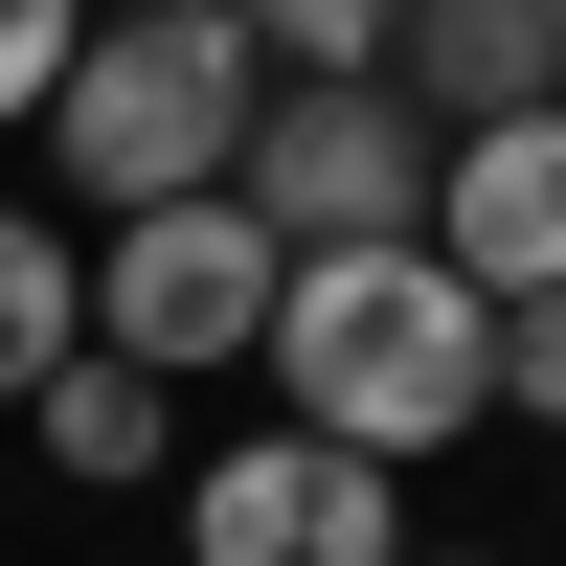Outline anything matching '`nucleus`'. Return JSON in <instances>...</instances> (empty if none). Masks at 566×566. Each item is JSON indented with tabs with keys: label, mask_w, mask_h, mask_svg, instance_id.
<instances>
[{
	"label": "nucleus",
	"mask_w": 566,
	"mask_h": 566,
	"mask_svg": "<svg viewBox=\"0 0 566 566\" xmlns=\"http://www.w3.org/2000/svg\"><path fill=\"white\" fill-rule=\"evenodd\" d=\"M69 363H91V250L45 205H0V408H45Z\"/></svg>",
	"instance_id": "1a4fd4ad"
},
{
	"label": "nucleus",
	"mask_w": 566,
	"mask_h": 566,
	"mask_svg": "<svg viewBox=\"0 0 566 566\" xmlns=\"http://www.w3.org/2000/svg\"><path fill=\"white\" fill-rule=\"evenodd\" d=\"M114 23H250V0H114Z\"/></svg>",
	"instance_id": "ddd939ff"
},
{
	"label": "nucleus",
	"mask_w": 566,
	"mask_h": 566,
	"mask_svg": "<svg viewBox=\"0 0 566 566\" xmlns=\"http://www.w3.org/2000/svg\"><path fill=\"white\" fill-rule=\"evenodd\" d=\"M272 295H295V250H272L250 205H159V227H91V340H114L136 386L272 363Z\"/></svg>",
	"instance_id": "20e7f679"
},
{
	"label": "nucleus",
	"mask_w": 566,
	"mask_h": 566,
	"mask_svg": "<svg viewBox=\"0 0 566 566\" xmlns=\"http://www.w3.org/2000/svg\"><path fill=\"white\" fill-rule=\"evenodd\" d=\"M23 431H45V476H69V499H136V476H181V386H136L114 340H91L69 386L23 408Z\"/></svg>",
	"instance_id": "6e6552de"
},
{
	"label": "nucleus",
	"mask_w": 566,
	"mask_h": 566,
	"mask_svg": "<svg viewBox=\"0 0 566 566\" xmlns=\"http://www.w3.org/2000/svg\"><path fill=\"white\" fill-rule=\"evenodd\" d=\"M91 23H114V0H0V136H45V114H69Z\"/></svg>",
	"instance_id": "9b49d317"
},
{
	"label": "nucleus",
	"mask_w": 566,
	"mask_h": 566,
	"mask_svg": "<svg viewBox=\"0 0 566 566\" xmlns=\"http://www.w3.org/2000/svg\"><path fill=\"white\" fill-rule=\"evenodd\" d=\"M499 408H544V431H566V295H522V317H499Z\"/></svg>",
	"instance_id": "f8f14e48"
},
{
	"label": "nucleus",
	"mask_w": 566,
	"mask_h": 566,
	"mask_svg": "<svg viewBox=\"0 0 566 566\" xmlns=\"http://www.w3.org/2000/svg\"><path fill=\"white\" fill-rule=\"evenodd\" d=\"M250 45H272V91H386L408 0H250Z\"/></svg>",
	"instance_id": "9d476101"
},
{
	"label": "nucleus",
	"mask_w": 566,
	"mask_h": 566,
	"mask_svg": "<svg viewBox=\"0 0 566 566\" xmlns=\"http://www.w3.org/2000/svg\"><path fill=\"white\" fill-rule=\"evenodd\" d=\"M544 23H566V0H544Z\"/></svg>",
	"instance_id": "2eb2a0df"
},
{
	"label": "nucleus",
	"mask_w": 566,
	"mask_h": 566,
	"mask_svg": "<svg viewBox=\"0 0 566 566\" xmlns=\"http://www.w3.org/2000/svg\"><path fill=\"white\" fill-rule=\"evenodd\" d=\"M431 181H453V136L408 114V91H272L227 205H250L272 250H431Z\"/></svg>",
	"instance_id": "7ed1b4c3"
},
{
	"label": "nucleus",
	"mask_w": 566,
	"mask_h": 566,
	"mask_svg": "<svg viewBox=\"0 0 566 566\" xmlns=\"http://www.w3.org/2000/svg\"><path fill=\"white\" fill-rule=\"evenodd\" d=\"M250 114H272V45L250 23H91L45 159H69L91 227H159V205H227V181H250Z\"/></svg>",
	"instance_id": "f03ea898"
},
{
	"label": "nucleus",
	"mask_w": 566,
	"mask_h": 566,
	"mask_svg": "<svg viewBox=\"0 0 566 566\" xmlns=\"http://www.w3.org/2000/svg\"><path fill=\"white\" fill-rule=\"evenodd\" d=\"M431 250L476 272L499 317H522V295H566V91H544V114H499V136H453V181H431Z\"/></svg>",
	"instance_id": "423d86ee"
},
{
	"label": "nucleus",
	"mask_w": 566,
	"mask_h": 566,
	"mask_svg": "<svg viewBox=\"0 0 566 566\" xmlns=\"http://www.w3.org/2000/svg\"><path fill=\"white\" fill-rule=\"evenodd\" d=\"M408 566H499V544H408Z\"/></svg>",
	"instance_id": "4468645a"
},
{
	"label": "nucleus",
	"mask_w": 566,
	"mask_h": 566,
	"mask_svg": "<svg viewBox=\"0 0 566 566\" xmlns=\"http://www.w3.org/2000/svg\"><path fill=\"white\" fill-rule=\"evenodd\" d=\"M272 431H317V453H453V431H499V295L453 250H295V295H272Z\"/></svg>",
	"instance_id": "f257e3e1"
},
{
	"label": "nucleus",
	"mask_w": 566,
	"mask_h": 566,
	"mask_svg": "<svg viewBox=\"0 0 566 566\" xmlns=\"http://www.w3.org/2000/svg\"><path fill=\"white\" fill-rule=\"evenodd\" d=\"M181 566H408V476L317 431H227L181 476Z\"/></svg>",
	"instance_id": "39448f33"
},
{
	"label": "nucleus",
	"mask_w": 566,
	"mask_h": 566,
	"mask_svg": "<svg viewBox=\"0 0 566 566\" xmlns=\"http://www.w3.org/2000/svg\"><path fill=\"white\" fill-rule=\"evenodd\" d=\"M408 114H431V136H499V114H544V91H566V23H544V0H408Z\"/></svg>",
	"instance_id": "0eeeda50"
}]
</instances>
